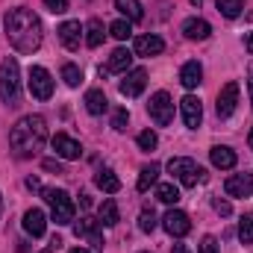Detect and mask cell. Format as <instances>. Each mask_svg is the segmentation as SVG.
Returning a JSON list of instances; mask_svg holds the SVG:
<instances>
[{"label":"cell","mask_w":253,"mask_h":253,"mask_svg":"<svg viewBox=\"0 0 253 253\" xmlns=\"http://www.w3.org/2000/svg\"><path fill=\"white\" fill-rule=\"evenodd\" d=\"M144 85H147V71H144V68H135V71H126V77L121 80L118 91H121L124 97H138V94L144 91Z\"/></svg>","instance_id":"30bf717a"},{"label":"cell","mask_w":253,"mask_h":253,"mask_svg":"<svg viewBox=\"0 0 253 253\" xmlns=\"http://www.w3.org/2000/svg\"><path fill=\"white\" fill-rule=\"evenodd\" d=\"M44 200L50 203V215H53V221L65 227V224H71L74 221V200L68 197V191L62 189H44Z\"/></svg>","instance_id":"5b68a950"},{"label":"cell","mask_w":253,"mask_h":253,"mask_svg":"<svg viewBox=\"0 0 253 253\" xmlns=\"http://www.w3.org/2000/svg\"><path fill=\"white\" fill-rule=\"evenodd\" d=\"M248 144H251V150H253V126H251V132H248Z\"/></svg>","instance_id":"ee69618b"},{"label":"cell","mask_w":253,"mask_h":253,"mask_svg":"<svg viewBox=\"0 0 253 253\" xmlns=\"http://www.w3.org/2000/svg\"><path fill=\"white\" fill-rule=\"evenodd\" d=\"M94 183H97V189H103L106 194H115V191L121 189V180L109 171V168H103V171H97V177H94Z\"/></svg>","instance_id":"d4e9b609"},{"label":"cell","mask_w":253,"mask_h":253,"mask_svg":"<svg viewBox=\"0 0 253 253\" xmlns=\"http://www.w3.org/2000/svg\"><path fill=\"white\" fill-rule=\"evenodd\" d=\"M44 6H47L53 15H62V12H68V0H44Z\"/></svg>","instance_id":"8d00e7d4"},{"label":"cell","mask_w":253,"mask_h":253,"mask_svg":"<svg viewBox=\"0 0 253 253\" xmlns=\"http://www.w3.org/2000/svg\"><path fill=\"white\" fill-rule=\"evenodd\" d=\"M129 65H132V53H129L126 47H118V50H112V56H109V62H106V71H109V74H126Z\"/></svg>","instance_id":"44dd1931"},{"label":"cell","mask_w":253,"mask_h":253,"mask_svg":"<svg viewBox=\"0 0 253 253\" xmlns=\"http://www.w3.org/2000/svg\"><path fill=\"white\" fill-rule=\"evenodd\" d=\"M115 9L124 15L126 21H141L144 18V9L138 0H115Z\"/></svg>","instance_id":"cb8c5ba5"},{"label":"cell","mask_w":253,"mask_h":253,"mask_svg":"<svg viewBox=\"0 0 253 253\" xmlns=\"http://www.w3.org/2000/svg\"><path fill=\"white\" fill-rule=\"evenodd\" d=\"M162 227H165L171 236L183 239V236L191 230V221H189V215H186V212H180V209H171V212L162 218Z\"/></svg>","instance_id":"4fadbf2b"},{"label":"cell","mask_w":253,"mask_h":253,"mask_svg":"<svg viewBox=\"0 0 253 253\" xmlns=\"http://www.w3.org/2000/svg\"><path fill=\"white\" fill-rule=\"evenodd\" d=\"M239 239H242V245H251L253 242V212H248V215L242 218V224H239Z\"/></svg>","instance_id":"1f68e13d"},{"label":"cell","mask_w":253,"mask_h":253,"mask_svg":"<svg viewBox=\"0 0 253 253\" xmlns=\"http://www.w3.org/2000/svg\"><path fill=\"white\" fill-rule=\"evenodd\" d=\"M62 80H65V85H71V88H77L80 83H83V71L77 68V65H62Z\"/></svg>","instance_id":"f546056e"},{"label":"cell","mask_w":253,"mask_h":253,"mask_svg":"<svg viewBox=\"0 0 253 253\" xmlns=\"http://www.w3.org/2000/svg\"><path fill=\"white\" fill-rule=\"evenodd\" d=\"M141 253H147V251H141Z\"/></svg>","instance_id":"7dc6e473"},{"label":"cell","mask_w":253,"mask_h":253,"mask_svg":"<svg viewBox=\"0 0 253 253\" xmlns=\"http://www.w3.org/2000/svg\"><path fill=\"white\" fill-rule=\"evenodd\" d=\"M50 144H53L56 156H62V159H80V156H83L80 141H77V138H71V135H65V132H56V135L50 138Z\"/></svg>","instance_id":"8fae6325"},{"label":"cell","mask_w":253,"mask_h":253,"mask_svg":"<svg viewBox=\"0 0 253 253\" xmlns=\"http://www.w3.org/2000/svg\"><path fill=\"white\" fill-rule=\"evenodd\" d=\"M215 6L224 18H239L245 9V0H215Z\"/></svg>","instance_id":"83f0119b"},{"label":"cell","mask_w":253,"mask_h":253,"mask_svg":"<svg viewBox=\"0 0 253 253\" xmlns=\"http://www.w3.org/2000/svg\"><path fill=\"white\" fill-rule=\"evenodd\" d=\"M180 83H183V88H197L200 83H203V68L200 62H186L180 68Z\"/></svg>","instance_id":"ffe728a7"},{"label":"cell","mask_w":253,"mask_h":253,"mask_svg":"<svg viewBox=\"0 0 253 253\" xmlns=\"http://www.w3.org/2000/svg\"><path fill=\"white\" fill-rule=\"evenodd\" d=\"M135 141H138V147H141V150H147V153H150V150H156V144H159V138H156V132H153V129L138 132V138H135Z\"/></svg>","instance_id":"d6a6232c"},{"label":"cell","mask_w":253,"mask_h":253,"mask_svg":"<svg viewBox=\"0 0 253 253\" xmlns=\"http://www.w3.org/2000/svg\"><path fill=\"white\" fill-rule=\"evenodd\" d=\"M85 109H88L91 115H103V112L109 109V100H106V94H103L100 88H91V91H85Z\"/></svg>","instance_id":"7402d4cb"},{"label":"cell","mask_w":253,"mask_h":253,"mask_svg":"<svg viewBox=\"0 0 253 253\" xmlns=\"http://www.w3.org/2000/svg\"><path fill=\"white\" fill-rule=\"evenodd\" d=\"M197 253H218V242H215L212 236H203V242H200Z\"/></svg>","instance_id":"d590c367"},{"label":"cell","mask_w":253,"mask_h":253,"mask_svg":"<svg viewBox=\"0 0 253 253\" xmlns=\"http://www.w3.org/2000/svg\"><path fill=\"white\" fill-rule=\"evenodd\" d=\"M138 227H141L144 233H153V230H156V215H153V209H144V212L138 215Z\"/></svg>","instance_id":"836d02e7"},{"label":"cell","mask_w":253,"mask_h":253,"mask_svg":"<svg viewBox=\"0 0 253 253\" xmlns=\"http://www.w3.org/2000/svg\"><path fill=\"white\" fill-rule=\"evenodd\" d=\"M24 230H27L33 239L44 236V230H47V218H44V212H42V209H27V212H24Z\"/></svg>","instance_id":"2e32d148"},{"label":"cell","mask_w":253,"mask_h":253,"mask_svg":"<svg viewBox=\"0 0 253 253\" xmlns=\"http://www.w3.org/2000/svg\"><path fill=\"white\" fill-rule=\"evenodd\" d=\"M0 212H3V197H0Z\"/></svg>","instance_id":"bcb514c9"},{"label":"cell","mask_w":253,"mask_h":253,"mask_svg":"<svg viewBox=\"0 0 253 253\" xmlns=\"http://www.w3.org/2000/svg\"><path fill=\"white\" fill-rule=\"evenodd\" d=\"M147 112L159 126H168L174 121V100H171V94L168 91H156L150 97V103H147Z\"/></svg>","instance_id":"52a82bcc"},{"label":"cell","mask_w":253,"mask_h":253,"mask_svg":"<svg viewBox=\"0 0 253 253\" xmlns=\"http://www.w3.org/2000/svg\"><path fill=\"white\" fill-rule=\"evenodd\" d=\"M27 189H42V183H39V180H36V177H30V180H27Z\"/></svg>","instance_id":"60d3db41"},{"label":"cell","mask_w":253,"mask_h":253,"mask_svg":"<svg viewBox=\"0 0 253 253\" xmlns=\"http://www.w3.org/2000/svg\"><path fill=\"white\" fill-rule=\"evenodd\" d=\"M47 141V121L42 115H24L9 132L15 156H36Z\"/></svg>","instance_id":"7a4b0ae2"},{"label":"cell","mask_w":253,"mask_h":253,"mask_svg":"<svg viewBox=\"0 0 253 253\" xmlns=\"http://www.w3.org/2000/svg\"><path fill=\"white\" fill-rule=\"evenodd\" d=\"M168 171H171L186 189H194V186L206 183V171H203L194 159H189V156H174V159L168 162Z\"/></svg>","instance_id":"277c9868"},{"label":"cell","mask_w":253,"mask_h":253,"mask_svg":"<svg viewBox=\"0 0 253 253\" xmlns=\"http://www.w3.org/2000/svg\"><path fill=\"white\" fill-rule=\"evenodd\" d=\"M103 36H106V33H103V24H100L97 18H91V21L85 24V44H88V47H100V44H103Z\"/></svg>","instance_id":"484cf974"},{"label":"cell","mask_w":253,"mask_h":253,"mask_svg":"<svg viewBox=\"0 0 253 253\" xmlns=\"http://www.w3.org/2000/svg\"><path fill=\"white\" fill-rule=\"evenodd\" d=\"M215 212H221V215H230V212H233V206H230L227 200H221V197H215Z\"/></svg>","instance_id":"74e56055"},{"label":"cell","mask_w":253,"mask_h":253,"mask_svg":"<svg viewBox=\"0 0 253 253\" xmlns=\"http://www.w3.org/2000/svg\"><path fill=\"white\" fill-rule=\"evenodd\" d=\"M74 233L80 239H85L94 251H103V233H100V221L94 218H80V224L74 227Z\"/></svg>","instance_id":"9c48e42d"},{"label":"cell","mask_w":253,"mask_h":253,"mask_svg":"<svg viewBox=\"0 0 253 253\" xmlns=\"http://www.w3.org/2000/svg\"><path fill=\"white\" fill-rule=\"evenodd\" d=\"M209 159H212V165H215V168H221V171L236 168V153H233L230 147H224V144H215V147L209 150Z\"/></svg>","instance_id":"d6986e66"},{"label":"cell","mask_w":253,"mask_h":253,"mask_svg":"<svg viewBox=\"0 0 253 253\" xmlns=\"http://www.w3.org/2000/svg\"><path fill=\"white\" fill-rule=\"evenodd\" d=\"M171 253H191V251H189V245H174V251Z\"/></svg>","instance_id":"7bdbcfd3"},{"label":"cell","mask_w":253,"mask_h":253,"mask_svg":"<svg viewBox=\"0 0 253 253\" xmlns=\"http://www.w3.org/2000/svg\"><path fill=\"white\" fill-rule=\"evenodd\" d=\"M224 191L230 197H251L253 194V174H233V177H227Z\"/></svg>","instance_id":"5bb4252c"},{"label":"cell","mask_w":253,"mask_h":253,"mask_svg":"<svg viewBox=\"0 0 253 253\" xmlns=\"http://www.w3.org/2000/svg\"><path fill=\"white\" fill-rule=\"evenodd\" d=\"M236 106H239V83H227V85L218 91V103H215L218 118H230V115L236 112Z\"/></svg>","instance_id":"ba28073f"},{"label":"cell","mask_w":253,"mask_h":253,"mask_svg":"<svg viewBox=\"0 0 253 253\" xmlns=\"http://www.w3.org/2000/svg\"><path fill=\"white\" fill-rule=\"evenodd\" d=\"M68 253H88V251H83V248H74V251H68Z\"/></svg>","instance_id":"f6af8a7d"},{"label":"cell","mask_w":253,"mask_h":253,"mask_svg":"<svg viewBox=\"0 0 253 253\" xmlns=\"http://www.w3.org/2000/svg\"><path fill=\"white\" fill-rule=\"evenodd\" d=\"M248 91H251V103H253V65L248 68Z\"/></svg>","instance_id":"ab89813d"},{"label":"cell","mask_w":253,"mask_h":253,"mask_svg":"<svg viewBox=\"0 0 253 253\" xmlns=\"http://www.w3.org/2000/svg\"><path fill=\"white\" fill-rule=\"evenodd\" d=\"M118 221H121L118 203H115L112 197H109V200H103V203H100V224H103V227H115Z\"/></svg>","instance_id":"603a6c76"},{"label":"cell","mask_w":253,"mask_h":253,"mask_svg":"<svg viewBox=\"0 0 253 253\" xmlns=\"http://www.w3.org/2000/svg\"><path fill=\"white\" fill-rule=\"evenodd\" d=\"M183 36L191 39V42H206V39L212 36V27H209V21H203V18H189V21L183 24Z\"/></svg>","instance_id":"e0dca14e"},{"label":"cell","mask_w":253,"mask_h":253,"mask_svg":"<svg viewBox=\"0 0 253 253\" xmlns=\"http://www.w3.org/2000/svg\"><path fill=\"white\" fill-rule=\"evenodd\" d=\"M126 124H129V112H126V109H115V112H112V126H115L118 132H124Z\"/></svg>","instance_id":"e575fe53"},{"label":"cell","mask_w":253,"mask_h":253,"mask_svg":"<svg viewBox=\"0 0 253 253\" xmlns=\"http://www.w3.org/2000/svg\"><path fill=\"white\" fill-rule=\"evenodd\" d=\"M156 180H159V165L156 162H150V165H144L141 168V174H138V191H147L150 186H156Z\"/></svg>","instance_id":"4316f807"},{"label":"cell","mask_w":253,"mask_h":253,"mask_svg":"<svg viewBox=\"0 0 253 253\" xmlns=\"http://www.w3.org/2000/svg\"><path fill=\"white\" fill-rule=\"evenodd\" d=\"M3 27H6L9 44H12L18 53H27V56H30V53H36V50L42 47L44 33H42V21H39L36 12H30V9H24V6L9 9L6 18H3Z\"/></svg>","instance_id":"6da1fadb"},{"label":"cell","mask_w":253,"mask_h":253,"mask_svg":"<svg viewBox=\"0 0 253 253\" xmlns=\"http://www.w3.org/2000/svg\"><path fill=\"white\" fill-rule=\"evenodd\" d=\"M109 33H112V39H118V42H126L129 36H132V27H129V21L121 18V21H115L112 27H109Z\"/></svg>","instance_id":"4dcf8cb0"},{"label":"cell","mask_w":253,"mask_h":253,"mask_svg":"<svg viewBox=\"0 0 253 253\" xmlns=\"http://www.w3.org/2000/svg\"><path fill=\"white\" fill-rule=\"evenodd\" d=\"M83 27H80V21H65L62 27H59V42H62L68 50H77L80 47V42H83Z\"/></svg>","instance_id":"9a60e30c"},{"label":"cell","mask_w":253,"mask_h":253,"mask_svg":"<svg viewBox=\"0 0 253 253\" xmlns=\"http://www.w3.org/2000/svg\"><path fill=\"white\" fill-rule=\"evenodd\" d=\"M0 100L6 106H18L21 100V68L15 56H6L0 62Z\"/></svg>","instance_id":"3957f363"},{"label":"cell","mask_w":253,"mask_h":253,"mask_svg":"<svg viewBox=\"0 0 253 253\" xmlns=\"http://www.w3.org/2000/svg\"><path fill=\"white\" fill-rule=\"evenodd\" d=\"M156 197H159L162 203H177V200H180V191H177L174 183H159V186H156Z\"/></svg>","instance_id":"f1b7e54d"},{"label":"cell","mask_w":253,"mask_h":253,"mask_svg":"<svg viewBox=\"0 0 253 253\" xmlns=\"http://www.w3.org/2000/svg\"><path fill=\"white\" fill-rule=\"evenodd\" d=\"M245 47H248V53H253V33H248V39H245Z\"/></svg>","instance_id":"b9f144b4"},{"label":"cell","mask_w":253,"mask_h":253,"mask_svg":"<svg viewBox=\"0 0 253 253\" xmlns=\"http://www.w3.org/2000/svg\"><path fill=\"white\" fill-rule=\"evenodd\" d=\"M44 168H47V171H56V174L62 171V165H59V162H53V159H44Z\"/></svg>","instance_id":"f35d334b"},{"label":"cell","mask_w":253,"mask_h":253,"mask_svg":"<svg viewBox=\"0 0 253 253\" xmlns=\"http://www.w3.org/2000/svg\"><path fill=\"white\" fill-rule=\"evenodd\" d=\"M27 85H30V94L39 97V100H50V97H53V77H50L47 68H42V65H33V68H30Z\"/></svg>","instance_id":"8992f818"},{"label":"cell","mask_w":253,"mask_h":253,"mask_svg":"<svg viewBox=\"0 0 253 253\" xmlns=\"http://www.w3.org/2000/svg\"><path fill=\"white\" fill-rule=\"evenodd\" d=\"M165 50V42L159 36H138L135 39V53L138 56H156Z\"/></svg>","instance_id":"ac0fdd59"},{"label":"cell","mask_w":253,"mask_h":253,"mask_svg":"<svg viewBox=\"0 0 253 253\" xmlns=\"http://www.w3.org/2000/svg\"><path fill=\"white\" fill-rule=\"evenodd\" d=\"M180 112H183V121L189 129H197L200 121H203V106H200V100L194 97V94H186L183 100H180Z\"/></svg>","instance_id":"7c38bea8"}]
</instances>
